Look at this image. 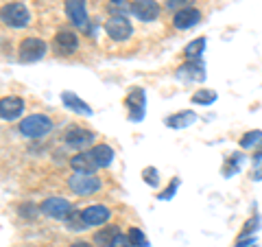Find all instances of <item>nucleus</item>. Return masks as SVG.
Returning a JSON list of instances; mask_svg holds the SVG:
<instances>
[{
  "label": "nucleus",
  "mask_w": 262,
  "mask_h": 247,
  "mask_svg": "<svg viewBox=\"0 0 262 247\" xmlns=\"http://www.w3.org/2000/svg\"><path fill=\"white\" fill-rule=\"evenodd\" d=\"M53 131V120L46 114H31L20 122V134L24 138H44Z\"/></svg>",
  "instance_id": "nucleus-1"
},
{
  "label": "nucleus",
  "mask_w": 262,
  "mask_h": 247,
  "mask_svg": "<svg viewBox=\"0 0 262 247\" xmlns=\"http://www.w3.org/2000/svg\"><path fill=\"white\" fill-rule=\"evenodd\" d=\"M68 188L79 197H88L101 188V179L94 173H72V177L68 179Z\"/></svg>",
  "instance_id": "nucleus-2"
},
{
  "label": "nucleus",
  "mask_w": 262,
  "mask_h": 247,
  "mask_svg": "<svg viewBox=\"0 0 262 247\" xmlns=\"http://www.w3.org/2000/svg\"><path fill=\"white\" fill-rule=\"evenodd\" d=\"M3 22L11 29H24L31 22V11L24 3H9L3 7Z\"/></svg>",
  "instance_id": "nucleus-3"
},
{
  "label": "nucleus",
  "mask_w": 262,
  "mask_h": 247,
  "mask_svg": "<svg viewBox=\"0 0 262 247\" xmlns=\"http://www.w3.org/2000/svg\"><path fill=\"white\" fill-rule=\"evenodd\" d=\"M63 7H66V15H68V20L75 24L77 29L85 31V33L92 31V24H90V18H88L85 0H66Z\"/></svg>",
  "instance_id": "nucleus-4"
},
{
  "label": "nucleus",
  "mask_w": 262,
  "mask_h": 247,
  "mask_svg": "<svg viewBox=\"0 0 262 247\" xmlns=\"http://www.w3.org/2000/svg\"><path fill=\"white\" fill-rule=\"evenodd\" d=\"M48 51V46L42 37H24L20 46H18V55H20V59L22 61H39V59H44V55Z\"/></svg>",
  "instance_id": "nucleus-5"
},
{
  "label": "nucleus",
  "mask_w": 262,
  "mask_h": 247,
  "mask_svg": "<svg viewBox=\"0 0 262 247\" xmlns=\"http://www.w3.org/2000/svg\"><path fill=\"white\" fill-rule=\"evenodd\" d=\"M105 33L114 39V42H125L134 35V27L125 15H112V18L105 22Z\"/></svg>",
  "instance_id": "nucleus-6"
},
{
  "label": "nucleus",
  "mask_w": 262,
  "mask_h": 247,
  "mask_svg": "<svg viewBox=\"0 0 262 247\" xmlns=\"http://www.w3.org/2000/svg\"><path fill=\"white\" fill-rule=\"evenodd\" d=\"M129 13L140 22H153L160 18V5L155 0H134L129 5Z\"/></svg>",
  "instance_id": "nucleus-7"
},
{
  "label": "nucleus",
  "mask_w": 262,
  "mask_h": 247,
  "mask_svg": "<svg viewBox=\"0 0 262 247\" xmlns=\"http://www.w3.org/2000/svg\"><path fill=\"white\" fill-rule=\"evenodd\" d=\"M125 105L129 110V120L140 122L144 118V108H146V94L142 88H131V92L125 98Z\"/></svg>",
  "instance_id": "nucleus-8"
},
{
  "label": "nucleus",
  "mask_w": 262,
  "mask_h": 247,
  "mask_svg": "<svg viewBox=\"0 0 262 247\" xmlns=\"http://www.w3.org/2000/svg\"><path fill=\"white\" fill-rule=\"evenodd\" d=\"M39 210L51 219H68V215L72 212V203L63 199V197H48V199H44Z\"/></svg>",
  "instance_id": "nucleus-9"
},
{
  "label": "nucleus",
  "mask_w": 262,
  "mask_h": 247,
  "mask_svg": "<svg viewBox=\"0 0 262 247\" xmlns=\"http://www.w3.org/2000/svg\"><path fill=\"white\" fill-rule=\"evenodd\" d=\"M66 145L70 147V149H85L88 145H92L94 140H96V134L94 131H90V129H83V127H70L68 131H66Z\"/></svg>",
  "instance_id": "nucleus-10"
},
{
  "label": "nucleus",
  "mask_w": 262,
  "mask_h": 247,
  "mask_svg": "<svg viewBox=\"0 0 262 247\" xmlns=\"http://www.w3.org/2000/svg\"><path fill=\"white\" fill-rule=\"evenodd\" d=\"M175 79L184 81V84H188V81H206V64H203L201 59L186 61L184 66H179L177 68Z\"/></svg>",
  "instance_id": "nucleus-11"
},
{
  "label": "nucleus",
  "mask_w": 262,
  "mask_h": 247,
  "mask_svg": "<svg viewBox=\"0 0 262 247\" xmlns=\"http://www.w3.org/2000/svg\"><path fill=\"white\" fill-rule=\"evenodd\" d=\"M201 22V11L196 7H184V9L175 11L173 15V27L177 31H188Z\"/></svg>",
  "instance_id": "nucleus-12"
},
{
  "label": "nucleus",
  "mask_w": 262,
  "mask_h": 247,
  "mask_svg": "<svg viewBox=\"0 0 262 247\" xmlns=\"http://www.w3.org/2000/svg\"><path fill=\"white\" fill-rule=\"evenodd\" d=\"M81 217H83V221L90 225H103V223H107L110 217H112V212L107 205H103V203H94V205H88V208L81 212Z\"/></svg>",
  "instance_id": "nucleus-13"
},
{
  "label": "nucleus",
  "mask_w": 262,
  "mask_h": 247,
  "mask_svg": "<svg viewBox=\"0 0 262 247\" xmlns=\"http://www.w3.org/2000/svg\"><path fill=\"white\" fill-rule=\"evenodd\" d=\"M77 48H79V37L72 31H59L55 35V51H57V55L68 57V55L75 53Z\"/></svg>",
  "instance_id": "nucleus-14"
},
{
  "label": "nucleus",
  "mask_w": 262,
  "mask_h": 247,
  "mask_svg": "<svg viewBox=\"0 0 262 247\" xmlns=\"http://www.w3.org/2000/svg\"><path fill=\"white\" fill-rule=\"evenodd\" d=\"M22 112H24L22 96H5L0 101V116H3V120H15Z\"/></svg>",
  "instance_id": "nucleus-15"
},
{
  "label": "nucleus",
  "mask_w": 262,
  "mask_h": 247,
  "mask_svg": "<svg viewBox=\"0 0 262 247\" xmlns=\"http://www.w3.org/2000/svg\"><path fill=\"white\" fill-rule=\"evenodd\" d=\"M61 103L63 108H68L70 112H77L81 116H92V108L83 101V98H79L75 92H61Z\"/></svg>",
  "instance_id": "nucleus-16"
},
{
  "label": "nucleus",
  "mask_w": 262,
  "mask_h": 247,
  "mask_svg": "<svg viewBox=\"0 0 262 247\" xmlns=\"http://www.w3.org/2000/svg\"><path fill=\"white\" fill-rule=\"evenodd\" d=\"M70 167H72V171H75V173H94L98 169L90 151H79L77 155H72V158H70Z\"/></svg>",
  "instance_id": "nucleus-17"
},
{
  "label": "nucleus",
  "mask_w": 262,
  "mask_h": 247,
  "mask_svg": "<svg viewBox=\"0 0 262 247\" xmlns=\"http://www.w3.org/2000/svg\"><path fill=\"white\" fill-rule=\"evenodd\" d=\"M90 153H92V158H94L98 169L112 167V162H114V149H112L110 145H94L92 149H90Z\"/></svg>",
  "instance_id": "nucleus-18"
},
{
  "label": "nucleus",
  "mask_w": 262,
  "mask_h": 247,
  "mask_svg": "<svg viewBox=\"0 0 262 247\" xmlns=\"http://www.w3.org/2000/svg\"><path fill=\"white\" fill-rule=\"evenodd\" d=\"M196 122V114L192 110H186V112H177L173 114V116H168L166 118V125L170 129H186V127H190Z\"/></svg>",
  "instance_id": "nucleus-19"
},
{
  "label": "nucleus",
  "mask_w": 262,
  "mask_h": 247,
  "mask_svg": "<svg viewBox=\"0 0 262 247\" xmlns=\"http://www.w3.org/2000/svg\"><path fill=\"white\" fill-rule=\"evenodd\" d=\"M206 37H196L192 39V42H188L186 48H184V55L188 57V61H196V59H201V55L203 51H206Z\"/></svg>",
  "instance_id": "nucleus-20"
},
{
  "label": "nucleus",
  "mask_w": 262,
  "mask_h": 247,
  "mask_svg": "<svg viewBox=\"0 0 262 247\" xmlns=\"http://www.w3.org/2000/svg\"><path fill=\"white\" fill-rule=\"evenodd\" d=\"M120 232H118V228L116 225H107V228H103V230H98V232L94 234V243L98 247H110L112 241L116 238Z\"/></svg>",
  "instance_id": "nucleus-21"
},
{
  "label": "nucleus",
  "mask_w": 262,
  "mask_h": 247,
  "mask_svg": "<svg viewBox=\"0 0 262 247\" xmlns=\"http://www.w3.org/2000/svg\"><path fill=\"white\" fill-rule=\"evenodd\" d=\"M262 142V131L260 129H251L247 134H243V138L238 140L241 149H253V147H258Z\"/></svg>",
  "instance_id": "nucleus-22"
},
{
  "label": "nucleus",
  "mask_w": 262,
  "mask_h": 247,
  "mask_svg": "<svg viewBox=\"0 0 262 247\" xmlns=\"http://www.w3.org/2000/svg\"><path fill=\"white\" fill-rule=\"evenodd\" d=\"M219 98V94L214 92V90H210V88H206V90H199V92H194L192 94V103L194 105H212Z\"/></svg>",
  "instance_id": "nucleus-23"
},
{
  "label": "nucleus",
  "mask_w": 262,
  "mask_h": 247,
  "mask_svg": "<svg viewBox=\"0 0 262 247\" xmlns=\"http://www.w3.org/2000/svg\"><path fill=\"white\" fill-rule=\"evenodd\" d=\"M243 153H232L227 158V164H225V169H223V173H225V177H232L234 173H238L241 169H243Z\"/></svg>",
  "instance_id": "nucleus-24"
},
{
  "label": "nucleus",
  "mask_w": 262,
  "mask_h": 247,
  "mask_svg": "<svg viewBox=\"0 0 262 247\" xmlns=\"http://www.w3.org/2000/svg\"><path fill=\"white\" fill-rule=\"evenodd\" d=\"M66 225H68V230H72V232H83V230L88 228L83 217H81L79 212H75V210H72L68 215V219H66Z\"/></svg>",
  "instance_id": "nucleus-25"
},
{
  "label": "nucleus",
  "mask_w": 262,
  "mask_h": 247,
  "mask_svg": "<svg viewBox=\"0 0 262 247\" xmlns=\"http://www.w3.org/2000/svg\"><path fill=\"white\" fill-rule=\"evenodd\" d=\"M142 179H144V184L146 186H151V188H158L160 186V173L155 167H146L142 171Z\"/></svg>",
  "instance_id": "nucleus-26"
},
{
  "label": "nucleus",
  "mask_w": 262,
  "mask_h": 247,
  "mask_svg": "<svg viewBox=\"0 0 262 247\" xmlns=\"http://www.w3.org/2000/svg\"><path fill=\"white\" fill-rule=\"evenodd\" d=\"M177 188H179V177H173V179H170V184L166 186V191H162V193L158 195V199H160V201H170V199L175 197Z\"/></svg>",
  "instance_id": "nucleus-27"
},
{
  "label": "nucleus",
  "mask_w": 262,
  "mask_h": 247,
  "mask_svg": "<svg viewBox=\"0 0 262 247\" xmlns=\"http://www.w3.org/2000/svg\"><path fill=\"white\" fill-rule=\"evenodd\" d=\"M129 238H131V243H134L136 247H149V241H146V236L140 228H131L129 230Z\"/></svg>",
  "instance_id": "nucleus-28"
},
{
  "label": "nucleus",
  "mask_w": 262,
  "mask_h": 247,
  "mask_svg": "<svg viewBox=\"0 0 262 247\" xmlns=\"http://www.w3.org/2000/svg\"><path fill=\"white\" fill-rule=\"evenodd\" d=\"M110 247H136V245L131 243L129 234H127V236H125V234H118V236L112 241V245H110Z\"/></svg>",
  "instance_id": "nucleus-29"
},
{
  "label": "nucleus",
  "mask_w": 262,
  "mask_h": 247,
  "mask_svg": "<svg viewBox=\"0 0 262 247\" xmlns=\"http://www.w3.org/2000/svg\"><path fill=\"white\" fill-rule=\"evenodd\" d=\"M258 221H260V219H258V215H256V217H251V219L247 221V223H245V228H243V232H241V238H245V236H249V234L253 232V230H256V228H258Z\"/></svg>",
  "instance_id": "nucleus-30"
},
{
  "label": "nucleus",
  "mask_w": 262,
  "mask_h": 247,
  "mask_svg": "<svg viewBox=\"0 0 262 247\" xmlns=\"http://www.w3.org/2000/svg\"><path fill=\"white\" fill-rule=\"evenodd\" d=\"M184 3H188V0H166V7L168 9H184Z\"/></svg>",
  "instance_id": "nucleus-31"
},
{
  "label": "nucleus",
  "mask_w": 262,
  "mask_h": 247,
  "mask_svg": "<svg viewBox=\"0 0 262 247\" xmlns=\"http://www.w3.org/2000/svg\"><path fill=\"white\" fill-rule=\"evenodd\" d=\"M262 162V145L258 147V151L253 153V167H258V164Z\"/></svg>",
  "instance_id": "nucleus-32"
},
{
  "label": "nucleus",
  "mask_w": 262,
  "mask_h": 247,
  "mask_svg": "<svg viewBox=\"0 0 262 247\" xmlns=\"http://www.w3.org/2000/svg\"><path fill=\"white\" fill-rule=\"evenodd\" d=\"M253 179H256V182H260V179H262V169H258L256 173H253Z\"/></svg>",
  "instance_id": "nucleus-33"
},
{
  "label": "nucleus",
  "mask_w": 262,
  "mask_h": 247,
  "mask_svg": "<svg viewBox=\"0 0 262 247\" xmlns=\"http://www.w3.org/2000/svg\"><path fill=\"white\" fill-rule=\"evenodd\" d=\"M70 247H92V245H90V243H83V241H81V243H72Z\"/></svg>",
  "instance_id": "nucleus-34"
},
{
  "label": "nucleus",
  "mask_w": 262,
  "mask_h": 247,
  "mask_svg": "<svg viewBox=\"0 0 262 247\" xmlns=\"http://www.w3.org/2000/svg\"><path fill=\"white\" fill-rule=\"evenodd\" d=\"M112 3H114V5H120V3H125V0H112Z\"/></svg>",
  "instance_id": "nucleus-35"
}]
</instances>
